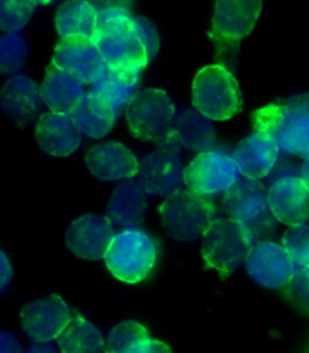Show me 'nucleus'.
Instances as JSON below:
<instances>
[{
    "mask_svg": "<svg viewBox=\"0 0 309 353\" xmlns=\"http://www.w3.org/2000/svg\"><path fill=\"white\" fill-rule=\"evenodd\" d=\"M255 130L277 139L283 152L309 158V94L278 99L252 114Z\"/></svg>",
    "mask_w": 309,
    "mask_h": 353,
    "instance_id": "1",
    "label": "nucleus"
},
{
    "mask_svg": "<svg viewBox=\"0 0 309 353\" xmlns=\"http://www.w3.org/2000/svg\"><path fill=\"white\" fill-rule=\"evenodd\" d=\"M185 170L178 149L158 145V149L140 159L136 176L149 196L168 197L181 190Z\"/></svg>",
    "mask_w": 309,
    "mask_h": 353,
    "instance_id": "11",
    "label": "nucleus"
},
{
    "mask_svg": "<svg viewBox=\"0 0 309 353\" xmlns=\"http://www.w3.org/2000/svg\"><path fill=\"white\" fill-rule=\"evenodd\" d=\"M160 220L168 236L191 242L203 238L216 220V205L194 191L178 190L162 203Z\"/></svg>",
    "mask_w": 309,
    "mask_h": 353,
    "instance_id": "5",
    "label": "nucleus"
},
{
    "mask_svg": "<svg viewBox=\"0 0 309 353\" xmlns=\"http://www.w3.org/2000/svg\"><path fill=\"white\" fill-rule=\"evenodd\" d=\"M70 316L68 307L57 295L33 301L20 311L23 331L35 343L55 340L68 323Z\"/></svg>",
    "mask_w": 309,
    "mask_h": 353,
    "instance_id": "15",
    "label": "nucleus"
},
{
    "mask_svg": "<svg viewBox=\"0 0 309 353\" xmlns=\"http://www.w3.org/2000/svg\"><path fill=\"white\" fill-rule=\"evenodd\" d=\"M283 295L300 313L309 316V266L296 269L283 289Z\"/></svg>",
    "mask_w": 309,
    "mask_h": 353,
    "instance_id": "32",
    "label": "nucleus"
},
{
    "mask_svg": "<svg viewBox=\"0 0 309 353\" xmlns=\"http://www.w3.org/2000/svg\"><path fill=\"white\" fill-rule=\"evenodd\" d=\"M283 247L297 268L309 266V227L305 224L288 225L283 233Z\"/></svg>",
    "mask_w": 309,
    "mask_h": 353,
    "instance_id": "31",
    "label": "nucleus"
},
{
    "mask_svg": "<svg viewBox=\"0 0 309 353\" xmlns=\"http://www.w3.org/2000/svg\"><path fill=\"white\" fill-rule=\"evenodd\" d=\"M43 105L41 86L29 75L17 74L0 88V108L21 128L37 119Z\"/></svg>",
    "mask_w": 309,
    "mask_h": 353,
    "instance_id": "16",
    "label": "nucleus"
},
{
    "mask_svg": "<svg viewBox=\"0 0 309 353\" xmlns=\"http://www.w3.org/2000/svg\"><path fill=\"white\" fill-rule=\"evenodd\" d=\"M140 81V71L116 68L107 65L98 79L91 83V92L111 103L116 116L125 112L131 98L136 95Z\"/></svg>",
    "mask_w": 309,
    "mask_h": 353,
    "instance_id": "23",
    "label": "nucleus"
},
{
    "mask_svg": "<svg viewBox=\"0 0 309 353\" xmlns=\"http://www.w3.org/2000/svg\"><path fill=\"white\" fill-rule=\"evenodd\" d=\"M86 167L98 181L135 178L139 161L131 150L118 141H107L86 154Z\"/></svg>",
    "mask_w": 309,
    "mask_h": 353,
    "instance_id": "21",
    "label": "nucleus"
},
{
    "mask_svg": "<svg viewBox=\"0 0 309 353\" xmlns=\"http://www.w3.org/2000/svg\"><path fill=\"white\" fill-rule=\"evenodd\" d=\"M263 0H216L210 37L219 59L236 54L260 19Z\"/></svg>",
    "mask_w": 309,
    "mask_h": 353,
    "instance_id": "8",
    "label": "nucleus"
},
{
    "mask_svg": "<svg viewBox=\"0 0 309 353\" xmlns=\"http://www.w3.org/2000/svg\"><path fill=\"white\" fill-rule=\"evenodd\" d=\"M269 203L279 223L305 224L309 220V188L302 178L285 176L269 188Z\"/></svg>",
    "mask_w": 309,
    "mask_h": 353,
    "instance_id": "19",
    "label": "nucleus"
},
{
    "mask_svg": "<svg viewBox=\"0 0 309 353\" xmlns=\"http://www.w3.org/2000/svg\"><path fill=\"white\" fill-rule=\"evenodd\" d=\"M203 238L204 262L222 276L231 275L245 265L255 243L247 227L232 218H217Z\"/></svg>",
    "mask_w": 309,
    "mask_h": 353,
    "instance_id": "4",
    "label": "nucleus"
},
{
    "mask_svg": "<svg viewBox=\"0 0 309 353\" xmlns=\"http://www.w3.org/2000/svg\"><path fill=\"white\" fill-rule=\"evenodd\" d=\"M196 110L212 121H228L240 113L243 98L232 72L223 65L205 66L196 74L191 86Z\"/></svg>",
    "mask_w": 309,
    "mask_h": 353,
    "instance_id": "7",
    "label": "nucleus"
},
{
    "mask_svg": "<svg viewBox=\"0 0 309 353\" xmlns=\"http://www.w3.org/2000/svg\"><path fill=\"white\" fill-rule=\"evenodd\" d=\"M28 43L20 32L0 35V74L17 75L28 61Z\"/></svg>",
    "mask_w": 309,
    "mask_h": 353,
    "instance_id": "28",
    "label": "nucleus"
},
{
    "mask_svg": "<svg viewBox=\"0 0 309 353\" xmlns=\"http://www.w3.org/2000/svg\"><path fill=\"white\" fill-rule=\"evenodd\" d=\"M104 262L120 281L136 284L147 280L154 269L157 245L148 233L130 227L115 234Z\"/></svg>",
    "mask_w": 309,
    "mask_h": 353,
    "instance_id": "6",
    "label": "nucleus"
},
{
    "mask_svg": "<svg viewBox=\"0 0 309 353\" xmlns=\"http://www.w3.org/2000/svg\"><path fill=\"white\" fill-rule=\"evenodd\" d=\"M115 236L112 221L107 216L86 214L73 221L65 234L71 253L83 260L104 259Z\"/></svg>",
    "mask_w": 309,
    "mask_h": 353,
    "instance_id": "14",
    "label": "nucleus"
},
{
    "mask_svg": "<svg viewBox=\"0 0 309 353\" xmlns=\"http://www.w3.org/2000/svg\"><path fill=\"white\" fill-rule=\"evenodd\" d=\"M70 114L83 136L89 139L107 136L116 121V113L111 103L91 90L83 95Z\"/></svg>",
    "mask_w": 309,
    "mask_h": 353,
    "instance_id": "25",
    "label": "nucleus"
},
{
    "mask_svg": "<svg viewBox=\"0 0 309 353\" xmlns=\"http://www.w3.org/2000/svg\"><path fill=\"white\" fill-rule=\"evenodd\" d=\"M222 209L228 218L243 223L255 242L273 238L278 232L279 220L272 212L269 190L260 179L238 178L223 194Z\"/></svg>",
    "mask_w": 309,
    "mask_h": 353,
    "instance_id": "3",
    "label": "nucleus"
},
{
    "mask_svg": "<svg viewBox=\"0 0 309 353\" xmlns=\"http://www.w3.org/2000/svg\"><path fill=\"white\" fill-rule=\"evenodd\" d=\"M171 347L163 341H157L153 339H148L145 341L139 343L136 347H133L130 353H169Z\"/></svg>",
    "mask_w": 309,
    "mask_h": 353,
    "instance_id": "35",
    "label": "nucleus"
},
{
    "mask_svg": "<svg viewBox=\"0 0 309 353\" xmlns=\"http://www.w3.org/2000/svg\"><path fill=\"white\" fill-rule=\"evenodd\" d=\"M160 145L191 152H207L216 146V130L212 119L196 108H187L175 114L168 137Z\"/></svg>",
    "mask_w": 309,
    "mask_h": 353,
    "instance_id": "18",
    "label": "nucleus"
},
{
    "mask_svg": "<svg viewBox=\"0 0 309 353\" xmlns=\"http://www.w3.org/2000/svg\"><path fill=\"white\" fill-rule=\"evenodd\" d=\"M55 24L61 37L82 35L93 38L97 28V11L86 0H65L57 8Z\"/></svg>",
    "mask_w": 309,
    "mask_h": 353,
    "instance_id": "26",
    "label": "nucleus"
},
{
    "mask_svg": "<svg viewBox=\"0 0 309 353\" xmlns=\"http://www.w3.org/2000/svg\"><path fill=\"white\" fill-rule=\"evenodd\" d=\"M12 280V266L3 251H0V293H3Z\"/></svg>",
    "mask_w": 309,
    "mask_h": 353,
    "instance_id": "36",
    "label": "nucleus"
},
{
    "mask_svg": "<svg viewBox=\"0 0 309 353\" xmlns=\"http://www.w3.org/2000/svg\"><path fill=\"white\" fill-rule=\"evenodd\" d=\"M23 347L20 346L19 340H17L11 332L0 331V353H20Z\"/></svg>",
    "mask_w": 309,
    "mask_h": 353,
    "instance_id": "37",
    "label": "nucleus"
},
{
    "mask_svg": "<svg viewBox=\"0 0 309 353\" xmlns=\"http://www.w3.org/2000/svg\"><path fill=\"white\" fill-rule=\"evenodd\" d=\"M85 83L76 75L59 68L55 62L47 66L41 85L44 104L55 113H71L85 95Z\"/></svg>",
    "mask_w": 309,
    "mask_h": 353,
    "instance_id": "22",
    "label": "nucleus"
},
{
    "mask_svg": "<svg viewBox=\"0 0 309 353\" xmlns=\"http://www.w3.org/2000/svg\"><path fill=\"white\" fill-rule=\"evenodd\" d=\"M53 62L76 75L85 85L94 83L106 66L94 39L82 35L61 37L55 48Z\"/></svg>",
    "mask_w": 309,
    "mask_h": 353,
    "instance_id": "13",
    "label": "nucleus"
},
{
    "mask_svg": "<svg viewBox=\"0 0 309 353\" xmlns=\"http://www.w3.org/2000/svg\"><path fill=\"white\" fill-rule=\"evenodd\" d=\"M246 272L265 289L285 288L296 272V265L283 245L273 241H258L249 251Z\"/></svg>",
    "mask_w": 309,
    "mask_h": 353,
    "instance_id": "12",
    "label": "nucleus"
},
{
    "mask_svg": "<svg viewBox=\"0 0 309 353\" xmlns=\"http://www.w3.org/2000/svg\"><path fill=\"white\" fill-rule=\"evenodd\" d=\"M97 12L106 10H125L131 11L133 0H86Z\"/></svg>",
    "mask_w": 309,
    "mask_h": 353,
    "instance_id": "34",
    "label": "nucleus"
},
{
    "mask_svg": "<svg viewBox=\"0 0 309 353\" xmlns=\"http://www.w3.org/2000/svg\"><path fill=\"white\" fill-rule=\"evenodd\" d=\"M56 341L64 353H94L106 346L102 332L80 316L70 319Z\"/></svg>",
    "mask_w": 309,
    "mask_h": 353,
    "instance_id": "27",
    "label": "nucleus"
},
{
    "mask_svg": "<svg viewBox=\"0 0 309 353\" xmlns=\"http://www.w3.org/2000/svg\"><path fill=\"white\" fill-rule=\"evenodd\" d=\"M43 0H0V30L20 32Z\"/></svg>",
    "mask_w": 309,
    "mask_h": 353,
    "instance_id": "29",
    "label": "nucleus"
},
{
    "mask_svg": "<svg viewBox=\"0 0 309 353\" xmlns=\"http://www.w3.org/2000/svg\"><path fill=\"white\" fill-rule=\"evenodd\" d=\"M82 131L70 113H44L35 127V137L43 152L53 157H68L82 141Z\"/></svg>",
    "mask_w": 309,
    "mask_h": 353,
    "instance_id": "20",
    "label": "nucleus"
},
{
    "mask_svg": "<svg viewBox=\"0 0 309 353\" xmlns=\"http://www.w3.org/2000/svg\"><path fill=\"white\" fill-rule=\"evenodd\" d=\"M300 178L306 183V187L309 188V158H306L302 167H300Z\"/></svg>",
    "mask_w": 309,
    "mask_h": 353,
    "instance_id": "38",
    "label": "nucleus"
},
{
    "mask_svg": "<svg viewBox=\"0 0 309 353\" xmlns=\"http://www.w3.org/2000/svg\"><path fill=\"white\" fill-rule=\"evenodd\" d=\"M147 196L139 181L127 178L120 183L107 201L106 215L112 224L131 227L144 220L147 212Z\"/></svg>",
    "mask_w": 309,
    "mask_h": 353,
    "instance_id": "24",
    "label": "nucleus"
},
{
    "mask_svg": "<svg viewBox=\"0 0 309 353\" xmlns=\"http://www.w3.org/2000/svg\"><path fill=\"white\" fill-rule=\"evenodd\" d=\"M171 97L162 89H142L131 98L125 116L135 137L160 145L166 140L175 117Z\"/></svg>",
    "mask_w": 309,
    "mask_h": 353,
    "instance_id": "9",
    "label": "nucleus"
},
{
    "mask_svg": "<svg viewBox=\"0 0 309 353\" xmlns=\"http://www.w3.org/2000/svg\"><path fill=\"white\" fill-rule=\"evenodd\" d=\"M232 157L217 150H207L191 161L185 170V185L199 196L214 199L225 194L240 178Z\"/></svg>",
    "mask_w": 309,
    "mask_h": 353,
    "instance_id": "10",
    "label": "nucleus"
},
{
    "mask_svg": "<svg viewBox=\"0 0 309 353\" xmlns=\"http://www.w3.org/2000/svg\"><path fill=\"white\" fill-rule=\"evenodd\" d=\"M55 2H57V0H43V3H44V5H48V3H55Z\"/></svg>",
    "mask_w": 309,
    "mask_h": 353,
    "instance_id": "40",
    "label": "nucleus"
},
{
    "mask_svg": "<svg viewBox=\"0 0 309 353\" xmlns=\"http://www.w3.org/2000/svg\"><path fill=\"white\" fill-rule=\"evenodd\" d=\"M279 145L272 134L255 130L234 149L232 159L240 174L252 179H263L272 172L279 157Z\"/></svg>",
    "mask_w": 309,
    "mask_h": 353,
    "instance_id": "17",
    "label": "nucleus"
},
{
    "mask_svg": "<svg viewBox=\"0 0 309 353\" xmlns=\"http://www.w3.org/2000/svg\"><path fill=\"white\" fill-rule=\"evenodd\" d=\"M133 29H135L136 35L144 44L148 59L151 61L158 53V48H160V37H158L156 24L151 20H148L147 17H133Z\"/></svg>",
    "mask_w": 309,
    "mask_h": 353,
    "instance_id": "33",
    "label": "nucleus"
},
{
    "mask_svg": "<svg viewBox=\"0 0 309 353\" xmlns=\"http://www.w3.org/2000/svg\"><path fill=\"white\" fill-rule=\"evenodd\" d=\"M53 352L55 349L53 347H50L48 346V341H44L43 343V346H33L32 349H30V352Z\"/></svg>",
    "mask_w": 309,
    "mask_h": 353,
    "instance_id": "39",
    "label": "nucleus"
},
{
    "mask_svg": "<svg viewBox=\"0 0 309 353\" xmlns=\"http://www.w3.org/2000/svg\"><path fill=\"white\" fill-rule=\"evenodd\" d=\"M148 339L151 337H149L147 327L139 325L138 322L127 321L116 325L111 331L104 350L111 353H130L133 347H136L139 343Z\"/></svg>",
    "mask_w": 309,
    "mask_h": 353,
    "instance_id": "30",
    "label": "nucleus"
},
{
    "mask_svg": "<svg viewBox=\"0 0 309 353\" xmlns=\"http://www.w3.org/2000/svg\"><path fill=\"white\" fill-rule=\"evenodd\" d=\"M93 39L107 65L142 71L149 62L147 50L133 29L130 11L106 10L97 12Z\"/></svg>",
    "mask_w": 309,
    "mask_h": 353,
    "instance_id": "2",
    "label": "nucleus"
}]
</instances>
